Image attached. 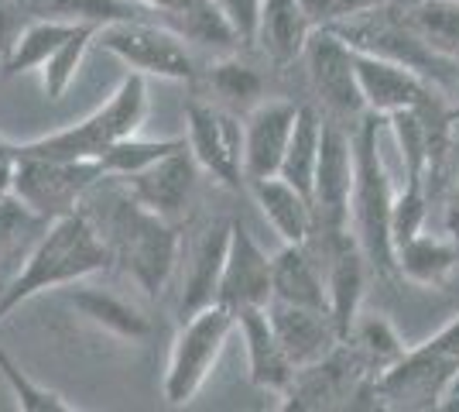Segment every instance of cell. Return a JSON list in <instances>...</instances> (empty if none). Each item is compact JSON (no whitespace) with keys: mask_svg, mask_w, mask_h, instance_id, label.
<instances>
[{"mask_svg":"<svg viewBox=\"0 0 459 412\" xmlns=\"http://www.w3.org/2000/svg\"><path fill=\"white\" fill-rule=\"evenodd\" d=\"M144 114H148V83H144L141 73H131L100 110H93L90 118H82L79 124L65 127V131L18 145V155L73 158V162L90 158V162H100L103 152L114 148L117 141L137 135Z\"/></svg>","mask_w":459,"mask_h":412,"instance_id":"obj_5","label":"cell"},{"mask_svg":"<svg viewBox=\"0 0 459 412\" xmlns=\"http://www.w3.org/2000/svg\"><path fill=\"white\" fill-rule=\"evenodd\" d=\"M0 378L7 381L11 395L18 399V409H24V412H82V406L69 402L65 395H58V392H52V389H45V385H39L7 351H0Z\"/></svg>","mask_w":459,"mask_h":412,"instance_id":"obj_32","label":"cell"},{"mask_svg":"<svg viewBox=\"0 0 459 412\" xmlns=\"http://www.w3.org/2000/svg\"><path fill=\"white\" fill-rule=\"evenodd\" d=\"M14 169H18V145H11V141H4V137H0V197H4V193H11Z\"/></svg>","mask_w":459,"mask_h":412,"instance_id":"obj_36","label":"cell"},{"mask_svg":"<svg viewBox=\"0 0 459 412\" xmlns=\"http://www.w3.org/2000/svg\"><path fill=\"white\" fill-rule=\"evenodd\" d=\"M350 193H353V131L346 135L343 120L325 114L319 165L312 179V210H316L312 231H329V234L350 231Z\"/></svg>","mask_w":459,"mask_h":412,"instance_id":"obj_12","label":"cell"},{"mask_svg":"<svg viewBox=\"0 0 459 412\" xmlns=\"http://www.w3.org/2000/svg\"><path fill=\"white\" fill-rule=\"evenodd\" d=\"M323 110L319 103H299V118L291 127V141H288L285 162L278 176L288 179L291 186H299L302 193L312 197V179H316V165H319V145H323Z\"/></svg>","mask_w":459,"mask_h":412,"instance_id":"obj_29","label":"cell"},{"mask_svg":"<svg viewBox=\"0 0 459 412\" xmlns=\"http://www.w3.org/2000/svg\"><path fill=\"white\" fill-rule=\"evenodd\" d=\"M93 39H96V24H82V21H79L76 31L62 41V48H58L52 59L41 66V86H45V97L48 100L65 97V90L73 86V79H76L79 66H82V59H86V52H90Z\"/></svg>","mask_w":459,"mask_h":412,"instance_id":"obj_30","label":"cell"},{"mask_svg":"<svg viewBox=\"0 0 459 412\" xmlns=\"http://www.w3.org/2000/svg\"><path fill=\"white\" fill-rule=\"evenodd\" d=\"M459 378V316L374 381V409H442Z\"/></svg>","mask_w":459,"mask_h":412,"instance_id":"obj_4","label":"cell"},{"mask_svg":"<svg viewBox=\"0 0 459 412\" xmlns=\"http://www.w3.org/2000/svg\"><path fill=\"white\" fill-rule=\"evenodd\" d=\"M233 330H237V313H230L220 302H210L182 320V330L172 340L169 368L161 381V395L169 406H189L195 399V392L206 385V378L216 368Z\"/></svg>","mask_w":459,"mask_h":412,"instance_id":"obj_6","label":"cell"},{"mask_svg":"<svg viewBox=\"0 0 459 412\" xmlns=\"http://www.w3.org/2000/svg\"><path fill=\"white\" fill-rule=\"evenodd\" d=\"M271 289V255L254 241L244 220L230 224V248L223 261V275L216 285V302L230 313H240L250 306H268Z\"/></svg>","mask_w":459,"mask_h":412,"instance_id":"obj_13","label":"cell"},{"mask_svg":"<svg viewBox=\"0 0 459 412\" xmlns=\"http://www.w3.org/2000/svg\"><path fill=\"white\" fill-rule=\"evenodd\" d=\"M69 306L76 310L79 316H86L90 323L110 330L114 337H124V340H148L152 337V320L134 310L131 302H124L120 295L103 293V289H76L69 293Z\"/></svg>","mask_w":459,"mask_h":412,"instance_id":"obj_27","label":"cell"},{"mask_svg":"<svg viewBox=\"0 0 459 412\" xmlns=\"http://www.w3.org/2000/svg\"><path fill=\"white\" fill-rule=\"evenodd\" d=\"M312 31H316V24L302 7V0H261L250 41H257V48L268 56L271 66L281 69L306 56Z\"/></svg>","mask_w":459,"mask_h":412,"instance_id":"obj_19","label":"cell"},{"mask_svg":"<svg viewBox=\"0 0 459 412\" xmlns=\"http://www.w3.org/2000/svg\"><path fill=\"white\" fill-rule=\"evenodd\" d=\"M343 344L357 354V361L364 364V372L370 378H381L384 372H391L408 351L402 344V337L394 334V327L384 316H370L364 310L353 320V327L346 330Z\"/></svg>","mask_w":459,"mask_h":412,"instance_id":"obj_28","label":"cell"},{"mask_svg":"<svg viewBox=\"0 0 459 412\" xmlns=\"http://www.w3.org/2000/svg\"><path fill=\"white\" fill-rule=\"evenodd\" d=\"M178 148H186V137H169V141H144V137H124L117 141L114 148H107L100 165H103V176H134L141 169H148L158 158L172 155Z\"/></svg>","mask_w":459,"mask_h":412,"instance_id":"obj_31","label":"cell"},{"mask_svg":"<svg viewBox=\"0 0 459 412\" xmlns=\"http://www.w3.org/2000/svg\"><path fill=\"white\" fill-rule=\"evenodd\" d=\"M456 79H459V59H456ZM449 120H459V107L453 110V114H449Z\"/></svg>","mask_w":459,"mask_h":412,"instance_id":"obj_38","label":"cell"},{"mask_svg":"<svg viewBox=\"0 0 459 412\" xmlns=\"http://www.w3.org/2000/svg\"><path fill=\"white\" fill-rule=\"evenodd\" d=\"M408 21L436 52L446 48L459 59V0H425Z\"/></svg>","mask_w":459,"mask_h":412,"instance_id":"obj_33","label":"cell"},{"mask_svg":"<svg viewBox=\"0 0 459 412\" xmlns=\"http://www.w3.org/2000/svg\"><path fill=\"white\" fill-rule=\"evenodd\" d=\"M52 220L39 216L31 206H24L14 193L0 197V275L11 282L24 258L31 255V248L41 241Z\"/></svg>","mask_w":459,"mask_h":412,"instance_id":"obj_25","label":"cell"},{"mask_svg":"<svg viewBox=\"0 0 459 412\" xmlns=\"http://www.w3.org/2000/svg\"><path fill=\"white\" fill-rule=\"evenodd\" d=\"M93 45H100L103 52H110L114 59H120L141 76L178 79V83L195 79V62L186 48V39L148 18L100 24Z\"/></svg>","mask_w":459,"mask_h":412,"instance_id":"obj_7","label":"cell"},{"mask_svg":"<svg viewBox=\"0 0 459 412\" xmlns=\"http://www.w3.org/2000/svg\"><path fill=\"white\" fill-rule=\"evenodd\" d=\"M271 289H274L271 299L278 302L329 310L325 268L308 251V244H281V251L271 255Z\"/></svg>","mask_w":459,"mask_h":412,"instance_id":"obj_21","label":"cell"},{"mask_svg":"<svg viewBox=\"0 0 459 412\" xmlns=\"http://www.w3.org/2000/svg\"><path fill=\"white\" fill-rule=\"evenodd\" d=\"M446 234L456 241L459 248V182H456V193L449 199V206H446Z\"/></svg>","mask_w":459,"mask_h":412,"instance_id":"obj_37","label":"cell"},{"mask_svg":"<svg viewBox=\"0 0 459 412\" xmlns=\"http://www.w3.org/2000/svg\"><path fill=\"white\" fill-rule=\"evenodd\" d=\"M4 289H7V278H4V275H0V295H4Z\"/></svg>","mask_w":459,"mask_h":412,"instance_id":"obj_39","label":"cell"},{"mask_svg":"<svg viewBox=\"0 0 459 412\" xmlns=\"http://www.w3.org/2000/svg\"><path fill=\"white\" fill-rule=\"evenodd\" d=\"M261 214L268 216L274 234L281 237V244H302L312 227H316V210H312V197L302 193L299 186H291L281 176L254 179L247 182Z\"/></svg>","mask_w":459,"mask_h":412,"instance_id":"obj_23","label":"cell"},{"mask_svg":"<svg viewBox=\"0 0 459 412\" xmlns=\"http://www.w3.org/2000/svg\"><path fill=\"white\" fill-rule=\"evenodd\" d=\"M381 118L364 114L353 131V193H350V231L364 248L370 272L398 275L394 258V193L377 148Z\"/></svg>","mask_w":459,"mask_h":412,"instance_id":"obj_3","label":"cell"},{"mask_svg":"<svg viewBox=\"0 0 459 412\" xmlns=\"http://www.w3.org/2000/svg\"><path fill=\"white\" fill-rule=\"evenodd\" d=\"M195 172H199V165H195L189 145H186V148H178L172 155L152 162L148 169H141L134 176L117 179H124V186L148 210H154L165 220H172V224H182L192 206V197H195Z\"/></svg>","mask_w":459,"mask_h":412,"instance_id":"obj_15","label":"cell"},{"mask_svg":"<svg viewBox=\"0 0 459 412\" xmlns=\"http://www.w3.org/2000/svg\"><path fill=\"white\" fill-rule=\"evenodd\" d=\"M398 275L415 285H439L449 278V272L459 265V248L449 234H419L404 237L394 248Z\"/></svg>","mask_w":459,"mask_h":412,"instance_id":"obj_24","label":"cell"},{"mask_svg":"<svg viewBox=\"0 0 459 412\" xmlns=\"http://www.w3.org/2000/svg\"><path fill=\"white\" fill-rule=\"evenodd\" d=\"M79 210L93 220L96 234L107 241L124 272L148 295H161L178 261V224L148 210L117 176L93 182Z\"/></svg>","mask_w":459,"mask_h":412,"instance_id":"obj_1","label":"cell"},{"mask_svg":"<svg viewBox=\"0 0 459 412\" xmlns=\"http://www.w3.org/2000/svg\"><path fill=\"white\" fill-rule=\"evenodd\" d=\"M186 145L199 169L220 186L240 189L244 179V124L210 100H192L186 107Z\"/></svg>","mask_w":459,"mask_h":412,"instance_id":"obj_10","label":"cell"},{"mask_svg":"<svg viewBox=\"0 0 459 412\" xmlns=\"http://www.w3.org/2000/svg\"><path fill=\"white\" fill-rule=\"evenodd\" d=\"M110 265H114V255H110L107 241L96 234L90 216L82 210L58 216L31 248V255L24 258L18 275L7 282V289L0 295V323L18 310L21 302L48 293V289L76 285L90 275L107 272Z\"/></svg>","mask_w":459,"mask_h":412,"instance_id":"obj_2","label":"cell"},{"mask_svg":"<svg viewBox=\"0 0 459 412\" xmlns=\"http://www.w3.org/2000/svg\"><path fill=\"white\" fill-rule=\"evenodd\" d=\"M230 224L233 220H210L186 261V289H182V316L195 313L203 306L216 302V285L223 275V261H227L230 248Z\"/></svg>","mask_w":459,"mask_h":412,"instance_id":"obj_22","label":"cell"},{"mask_svg":"<svg viewBox=\"0 0 459 412\" xmlns=\"http://www.w3.org/2000/svg\"><path fill=\"white\" fill-rule=\"evenodd\" d=\"M299 118V103L291 100H264L244 120V179H268L281 172L291 127Z\"/></svg>","mask_w":459,"mask_h":412,"instance_id":"obj_16","label":"cell"},{"mask_svg":"<svg viewBox=\"0 0 459 412\" xmlns=\"http://www.w3.org/2000/svg\"><path fill=\"white\" fill-rule=\"evenodd\" d=\"M137 4L152 14H165L172 31L195 45L220 52H233L240 45V35L227 18V11L220 7V0H137Z\"/></svg>","mask_w":459,"mask_h":412,"instance_id":"obj_20","label":"cell"},{"mask_svg":"<svg viewBox=\"0 0 459 412\" xmlns=\"http://www.w3.org/2000/svg\"><path fill=\"white\" fill-rule=\"evenodd\" d=\"M370 374L357 361V354L340 340V347L325 354L323 361L299 368L288 392L281 395V409L319 412V409H357L364 392L370 389Z\"/></svg>","mask_w":459,"mask_h":412,"instance_id":"obj_9","label":"cell"},{"mask_svg":"<svg viewBox=\"0 0 459 412\" xmlns=\"http://www.w3.org/2000/svg\"><path fill=\"white\" fill-rule=\"evenodd\" d=\"M353 59H357V79H360V93H364L370 114L391 118L402 110H421V107L436 103L429 79L415 73L411 66L384 59V56H374L364 48H353Z\"/></svg>","mask_w":459,"mask_h":412,"instance_id":"obj_14","label":"cell"},{"mask_svg":"<svg viewBox=\"0 0 459 412\" xmlns=\"http://www.w3.org/2000/svg\"><path fill=\"white\" fill-rule=\"evenodd\" d=\"M268 316L274 323V330L285 344L288 357L299 368L323 361L325 354H333L340 347V327L329 310H312V306H291V302H268Z\"/></svg>","mask_w":459,"mask_h":412,"instance_id":"obj_17","label":"cell"},{"mask_svg":"<svg viewBox=\"0 0 459 412\" xmlns=\"http://www.w3.org/2000/svg\"><path fill=\"white\" fill-rule=\"evenodd\" d=\"M257 4L261 0H220V7L227 11V18L233 21L240 41L254 39V21H257Z\"/></svg>","mask_w":459,"mask_h":412,"instance_id":"obj_35","label":"cell"},{"mask_svg":"<svg viewBox=\"0 0 459 412\" xmlns=\"http://www.w3.org/2000/svg\"><path fill=\"white\" fill-rule=\"evenodd\" d=\"M308 79L312 90L323 103V110L336 120H360L370 114L360 93V79H357V59H353V45L336 35L333 28H316L306 45Z\"/></svg>","mask_w":459,"mask_h":412,"instance_id":"obj_11","label":"cell"},{"mask_svg":"<svg viewBox=\"0 0 459 412\" xmlns=\"http://www.w3.org/2000/svg\"><path fill=\"white\" fill-rule=\"evenodd\" d=\"M237 330L244 340V351H247V372L250 381L264 392L285 395L291 378H295V364L288 357L281 337L274 330L268 316V306H250L237 313Z\"/></svg>","mask_w":459,"mask_h":412,"instance_id":"obj_18","label":"cell"},{"mask_svg":"<svg viewBox=\"0 0 459 412\" xmlns=\"http://www.w3.org/2000/svg\"><path fill=\"white\" fill-rule=\"evenodd\" d=\"M103 179V165L90 158H31L18 155L11 193L45 220L76 214L90 186Z\"/></svg>","mask_w":459,"mask_h":412,"instance_id":"obj_8","label":"cell"},{"mask_svg":"<svg viewBox=\"0 0 459 412\" xmlns=\"http://www.w3.org/2000/svg\"><path fill=\"white\" fill-rule=\"evenodd\" d=\"M79 21L65 18H35L18 31L11 48L4 52V76H24L35 73L62 48V41L76 31Z\"/></svg>","mask_w":459,"mask_h":412,"instance_id":"obj_26","label":"cell"},{"mask_svg":"<svg viewBox=\"0 0 459 412\" xmlns=\"http://www.w3.org/2000/svg\"><path fill=\"white\" fill-rule=\"evenodd\" d=\"M210 86H212V93H220V97H227V100H250L261 93L264 83H261V76H257L250 66L220 62V66H212Z\"/></svg>","mask_w":459,"mask_h":412,"instance_id":"obj_34","label":"cell"}]
</instances>
